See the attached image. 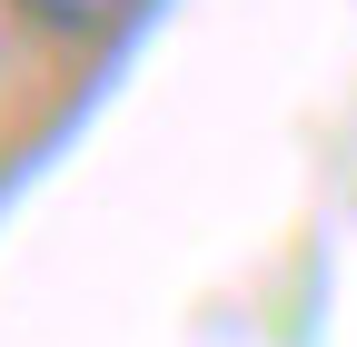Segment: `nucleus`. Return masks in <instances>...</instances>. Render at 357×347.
Masks as SVG:
<instances>
[{"label": "nucleus", "mask_w": 357, "mask_h": 347, "mask_svg": "<svg viewBox=\"0 0 357 347\" xmlns=\"http://www.w3.org/2000/svg\"><path fill=\"white\" fill-rule=\"evenodd\" d=\"M139 0H20V20H40L50 40H100L109 20H129Z\"/></svg>", "instance_id": "f257e3e1"}]
</instances>
